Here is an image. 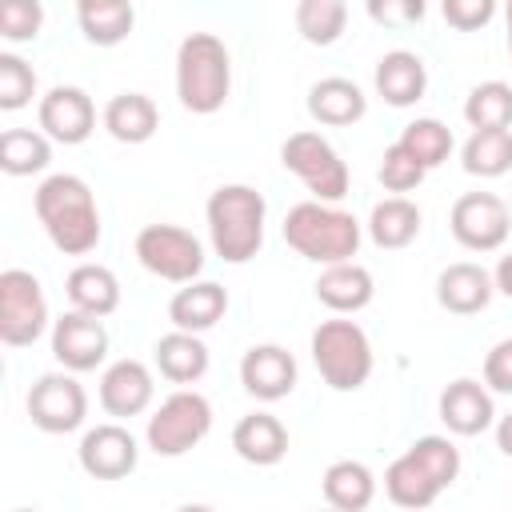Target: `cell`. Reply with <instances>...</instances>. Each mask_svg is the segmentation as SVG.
Here are the masks:
<instances>
[{"label":"cell","mask_w":512,"mask_h":512,"mask_svg":"<svg viewBox=\"0 0 512 512\" xmlns=\"http://www.w3.org/2000/svg\"><path fill=\"white\" fill-rule=\"evenodd\" d=\"M424 176H428V172L420 168V160H416L408 148H400V144H388V148H384L380 168H376V180H380L392 196H404V192L420 188Z\"/></svg>","instance_id":"cell-37"},{"label":"cell","mask_w":512,"mask_h":512,"mask_svg":"<svg viewBox=\"0 0 512 512\" xmlns=\"http://www.w3.org/2000/svg\"><path fill=\"white\" fill-rule=\"evenodd\" d=\"M296 356L280 344H252L244 356H240V384L248 396L264 400V404H276L284 400L292 388H296Z\"/></svg>","instance_id":"cell-16"},{"label":"cell","mask_w":512,"mask_h":512,"mask_svg":"<svg viewBox=\"0 0 512 512\" xmlns=\"http://www.w3.org/2000/svg\"><path fill=\"white\" fill-rule=\"evenodd\" d=\"M232 448H236V456L244 464L272 468V464H280L288 456V428L272 412H248L232 428Z\"/></svg>","instance_id":"cell-23"},{"label":"cell","mask_w":512,"mask_h":512,"mask_svg":"<svg viewBox=\"0 0 512 512\" xmlns=\"http://www.w3.org/2000/svg\"><path fill=\"white\" fill-rule=\"evenodd\" d=\"M76 460L92 480H124L128 472H136L140 444L124 424L112 420V424H96L80 436Z\"/></svg>","instance_id":"cell-14"},{"label":"cell","mask_w":512,"mask_h":512,"mask_svg":"<svg viewBox=\"0 0 512 512\" xmlns=\"http://www.w3.org/2000/svg\"><path fill=\"white\" fill-rule=\"evenodd\" d=\"M36 96V72L28 60H20L16 52H0V108L4 112H20L24 104H32Z\"/></svg>","instance_id":"cell-36"},{"label":"cell","mask_w":512,"mask_h":512,"mask_svg":"<svg viewBox=\"0 0 512 512\" xmlns=\"http://www.w3.org/2000/svg\"><path fill=\"white\" fill-rule=\"evenodd\" d=\"M372 80H376V92L384 96V104H392V108H412V104L424 100V92H428V68H424V60H420L416 52H408V48L384 52V56L376 60Z\"/></svg>","instance_id":"cell-21"},{"label":"cell","mask_w":512,"mask_h":512,"mask_svg":"<svg viewBox=\"0 0 512 512\" xmlns=\"http://www.w3.org/2000/svg\"><path fill=\"white\" fill-rule=\"evenodd\" d=\"M136 260L168 284H192L204 272V244L180 224H144L136 232Z\"/></svg>","instance_id":"cell-9"},{"label":"cell","mask_w":512,"mask_h":512,"mask_svg":"<svg viewBox=\"0 0 512 512\" xmlns=\"http://www.w3.org/2000/svg\"><path fill=\"white\" fill-rule=\"evenodd\" d=\"M496 448H500L504 456H512V412L496 420Z\"/></svg>","instance_id":"cell-43"},{"label":"cell","mask_w":512,"mask_h":512,"mask_svg":"<svg viewBox=\"0 0 512 512\" xmlns=\"http://www.w3.org/2000/svg\"><path fill=\"white\" fill-rule=\"evenodd\" d=\"M224 312H228V292L216 280H192V284L176 288V296L168 300L172 328L176 332H192V336L216 328L224 320Z\"/></svg>","instance_id":"cell-20"},{"label":"cell","mask_w":512,"mask_h":512,"mask_svg":"<svg viewBox=\"0 0 512 512\" xmlns=\"http://www.w3.org/2000/svg\"><path fill=\"white\" fill-rule=\"evenodd\" d=\"M264 216L268 204L252 184H220L204 204L212 252L224 264H248L264 248Z\"/></svg>","instance_id":"cell-3"},{"label":"cell","mask_w":512,"mask_h":512,"mask_svg":"<svg viewBox=\"0 0 512 512\" xmlns=\"http://www.w3.org/2000/svg\"><path fill=\"white\" fill-rule=\"evenodd\" d=\"M344 24H348L344 0H300L296 4V32L316 48L336 44L344 36Z\"/></svg>","instance_id":"cell-35"},{"label":"cell","mask_w":512,"mask_h":512,"mask_svg":"<svg viewBox=\"0 0 512 512\" xmlns=\"http://www.w3.org/2000/svg\"><path fill=\"white\" fill-rule=\"evenodd\" d=\"M324 512H332V508H324Z\"/></svg>","instance_id":"cell-47"},{"label":"cell","mask_w":512,"mask_h":512,"mask_svg":"<svg viewBox=\"0 0 512 512\" xmlns=\"http://www.w3.org/2000/svg\"><path fill=\"white\" fill-rule=\"evenodd\" d=\"M100 120H104V128H108L112 140H120V144H144L160 128V108L144 92H116L104 104V116Z\"/></svg>","instance_id":"cell-27"},{"label":"cell","mask_w":512,"mask_h":512,"mask_svg":"<svg viewBox=\"0 0 512 512\" xmlns=\"http://www.w3.org/2000/svg\"><path fill=\"white\" fill-rule=\"evenodd\" d=\"M312 288H316V300H320L328 312H336V316H352V312L368 308L372 296H376V280H372V272H368L364 264H356V260L324 268V272L316 276Z\"/></svg>","instance_id":"cell-22"},{"label":"cell","mask_w":512,"mask_h":512,"mask_svg":"<svg viewBox=\"0 0 512 512\" xmlns=\"http://www.w3.org/2000/svg\"><path fill=\"white\" fill-rule=\"evenodd\" d=\"M176 512H216V508H208V504H180Z\"/></svg>","instance_id":"cell-44"},{"label":"cell","mask_w":512,"mask_h":512,"mask_svg":"<svg viewBox=\"0 0 512 512\" xmlns=\"http://www.w3.org/2000/svg\"><path fill=\"white\" fill-rule=\"evenodd\" d=\"M64 292H68L72 312H84V316H96V320H104V316H112L120 308V280H116V272L104 268V264H92V260H84V264H76L68 272Z\"/></svg>","instance_id":"cell-25"},{"label":"cell","mask_w":512,"mask_h":512,"mask_svg":"<svg viewBox=\"0 0 512 512\" xmlns=\"http://www.w3.org/2000/svg\"><path fill=\"white\" fill-rule=\"evenodd\" d=\"M152 360H156V372L168 380V384H196L204 372H208V344L192 332H164L156 344H152Z\"/></svg>","instance_id":"cell-26"},{"label":"cell","mask_w":512,"mask_h":512,"mask_svg":"<svg viewBox=\"0 0 512 512\" xmlns=\"http://www.w3.org/2000/svg\"><path fill=\"white\" fill-rule=\"evenodd\" d=\"M76 24L88 44L116 48L120 40H128V32L136 24V8L128 0H84L76 8Z\"/></svg>","instance_id":"cell-30"},{"label":"cell","mask_w":512,"mask_h":512,"mask_svg":"<svg viewBox=\"0 0 512 512\" xmlns=\"http://www.w3.org/2000/svg\"><path fill=\"white\" fill-rule=\"evenodd\" d=\"M464 120H468L472 132L512 128V84H504V80L476 84L464 100Z\"/></svg>","instance_id":"cell-34"},{"label":"cell","mask_w":512,"mask_h":512,"mask_svg":"<svg viewBox=\"0 0 512 512\" xmlns=\"http://www.w3.org/2000/svg\"><path fill=\"white\" fill-rule=\"evenodd\" d=\"M232 92V56L220 36L188 32L176 48V96L188 112L212 116Z\"/></svg>","instance_id":"cell-5"},{"label":"cell","mask_w":512,"mask_h":512,"mask_svg":"<svg viewBox=\"0 0 512 512\" xmlns=\"http://www.w3.org/2000/svg\"><path fill=\"white\" fill-rule=\"evenodd\" d=\"M28 416L48 436L76 432L88 416V392L72 372H44L28 388Z\"/></svg>","instance_id":"cell-12"},{"label":"cell","mask_w":512,"mask_h":512,"mask_svg":"<svg viewBox=\"0 0 512 512\" xmlns=\"http://www.w3.org/2000/svg\"><path fill=\"white\" fill-rule=\"evenodd\" d=\"M444 20L460 32H476L496 16V0H444Z\"/></svg>","instance_id":"cell-39"},{"label":"cell","mask_w":512,"mask_h":512,"mask_svg":"<svg viewBox=\"0 0 512 512\" xmlns=\"http://www.w3.org/2000/svg\"><path fill=\"white\" fill-rule=\"evenodd\" d=\"M284 240H288V248L296 256L332 268V264H348L360 252L364 228L340 204L304 200V204L288 208V216H284Z\"/></svg>","instance_id":"cell-4"},{"label":"cell","mask_w":512,"mask_h":512,"mask_svg":"<svg viewBox=\"0 0 512 512\" xmlns=\"http://www.w3.org/2000/svg\"><path fill=\"white\" fill-rule=\"evenodd\" d=\"M52 356L64 364V372H92L108 356V328L96 316L84 312H64L52 320Z\"/></svg>","instance_id":"cell-15"},{"label":"cell","mask_w":512,"mask_h":512,"mask_svg":"<svg viewBox=\"0 0 512 512\" xmlns=\"http://www.w3.org/2000/svg\"><path fill=\"white\" fill-rule=\"evenodd\" d=\"M492 296H496L492 272L472 260H456L436 276V300L452 316H476L492 304Z\"/></svg>","instance_id":"cell-19"},{"label":"cell","mask_w":512,"mask_h":512,"mask_svg":"<svg viewBox=\"0 0 512 512\" xmlns=\"http://www.w3.org/2000/svg\"><path fill=\"white\" fill-rule=\"evenodd\" d=\"M312 364L332 392H356L372 376V340L356 320H324L312 332Z\"/></svg>","instance_id":"cell-6"},{"label":"cell","mask_w":512,"mask_h":512,"mask_svg":"<svg viewBox=\"0 0 512 512\" xmlns=\"http://www.w3.org/2000/svg\"><path fill=\"white\" fill-rule=\"evenodd\" d=\"M36 120H40V132L56 144H84L96 132V104L84 88L56 84L40 96Z\"/></svg>","instance_id":"cell-13"},{"label":"cell","mask_w":512,"mask_h":512,"mask_svg":"<svg viewBox=\"0 0 512 512\" xmlns=\"http://www.w3.org/2000/svg\"><path fill=\"white\" fill-rule=\"evenodd\" d=\"M448 228L460 248L496 252L512 232V204L496 192H464L448 212Z\"/></svg>","instance_id":"cell-11"},{"label":"cell","mask_w":512,"mask_h":512,"mask_svg":"<svg viewBox=\"0 0 512 512\" xmlns=\"http://www.w3.org/2000/svg\"><path fill=\"white\" fill-rule=\"evenodd\" d=\"M52 164V140L40 128H4L0 132V168L8 176H36Z\"/></svg>","instance_id":"cell-32"},{"label":"cell","mask_w":512,"mask_h":512,"mask_svg":"<svg viewBox=\"0 0 512 512\" xmlns=\"http://www.w3.org/2000/svg\"><path fill=\"white\" fill-rule=\"evenodd\" d=\"M32 208H36V220L48 232L56 252L88 256L100 244V208H96L88 180H80L76 172L44 176L32 196Z\"/></svg>","instance_id":"cell-1"},{"label":"cell","mask_w":512,"mask_h":512,"mask_svg":"<svg viewBox=\"0 0 512 512\" xmlns=\"http://www.w3.org/2000/svg\"><path fill=\"white\" fill-rule=\"evenodd\" d=\"M156 400V380H152V368L144 360H116L104 368L100 376V408L116 420H128V416H140L148 412Z\"/></svg>","instance_id":"cell-17"},{"label":"cell","mask_w":512,"mask_h":512,"mask_svg":"<svg viewBox=\"0 0 512 512\" xmlns=\"http://www.w3.org/2000/svg\"><path fill=\"white\" fill-rule=\"evenodd\" d=\"M460 164L468 176H480V180L508 176L512 172V128L472 132L460 148Z\"/></svg>","instance_id":"cell-31"},{"label":"cell","mask_w":512,"mask_h":512,"mask_svg":"<svg viewBox=\"0 0 512 512\" xmlns=\"http://www.w3.org/2000/svg\"><path fill=\"white\" fill-rule=\"evenodd\" d=\"M368 16L380 20V24H392V28H396V24H416V20L424 16V4H420V0H384V4L372 0V4H368Z\"/></svg>","instance_id":"cell-41"},{"label":"cell","mask_w":512,"mask_h":512,"mask_svg":"<svg viewBox=\"0 0 512 512\" xmlns=\"http://www.w3.org/2000/svg\"><path fill=\"white\" fill-rule=\"evenodd\" d=\"M364 112H368V96L348 76H324V80H316L308 88V116L316 124L348 128V124L364 120Z\"/></svg>","instance_id":"cell-24"},{"label":"cell","mask_w":512,"mask_h":512,"mask_svg":"<svg viewBox=\"0 0 512 512\" xmlns=\"http://www.w3.org/2000/svg\"><path fill=\"white\" fill-rule=\"evenodd\" d=\"M320 488L332 512H368V504L376 500V476L360 460H332Z\"/></svg>","instance_id":"cell-28"},{"label":"cell","mask_w":512,"mask_h":512,"mask_svg":"<svg viewBox=\"0 0 512 512\" xmlns=\"http://www.w3.org/2000/svg\"><path fill=\"white\" fill-rule=\"evenodd\" d=\"M48 328V300L32 272L4 268L0 272V340L8 348H28Z\"/></svg>","instance_id":"cell-10"},{"label":"cell","mask_w":512,"mask_h":512,"mask_svg":"<svg viewBox=\"0 0 512 512\" xmlns=\"http://www.w3.org/2000/svg\"><path fill=\"white\" fill-rule=\"evenodd\" d=\"M12 512H36V508H12Z\"/></svg>","instance_id":"cell-46"},{"label":"cell","mask_w":512,"mask_h":512,"mask_svg":"<svg viewBox=\"0 0 512 512\" xmlns=\"http://www.w3.org/2000/svg\"><path fill=\"white\" fill-rule=\"evenodd\" d=\"M400 148H408L416 160H420V168L424 172H432V168H440L448 156H452V128L444 124V120H436V116H416L412 124H404V132H400V140H396Z\"/></svg>","instance_id":"cell-33"},{"label":"cell","mask_w":512,"mask_h":512,"mask_svg":"<svg viewBox=\"0 0 512 512\" xmlns=\"http://www.w3.org/2000/svg\"><path fill=\"white\" fill-rule=\"evenodd\" d=\"M460 476V448L448 436H420L384 472V492L396 508L424 512Z\"/></svg>","instance_id":"cell-2"},{"label":"cell","mask_w":512,"mask_h":512,"mask_svg":"<svg viewBox=\"0 0 512 512\" xmlns=\"http://www.w3.org/2000/svg\"><path fill=\"white\" fill-rule=\"evenodd\" d=\"M484 388L500 392V396H512V336L488 348V356H484Z\"/></svg>","instance_id":"cell-40"},{"label":"cell","mask_w":512,"mask_h":512,"mask_svg":"<svg viewBox=\"0 0 512 512\" xmlns=\"http://www.w3.org/2000/svg\"><path fill=\"white\" fill-rule=\"evenodd\" d=\"M440 420L452 436H480L488 428H496V404H492V392L472 380V376H460L452 380L444 392H440Z\"/></svg>","instance_id":"cell-18"},{"label":"cell","mask_w":512,"mask_h":512,"mask_svg":"<svg viewBox=\"0 0 512 512\" xmlns=\"http://www.w3.org/2000/svg\"><path fill=\"white\" fill-rule=\"evenodd\" d=\"M280 164L312 192L320 204H340L348 196V164L320 132H292L280 144Z\"/></svg>","instance_id":"cell-8"},{"label":"cell","mask_w":512,"mask_h":512,"mask_svg":"<svg viewBox=\"0 0 512 512\" xmlns=\"http://www.w3.org/2000/svg\"><path fill=\"white\" fill-rule=\"evenodd\" d=\"M212 432V404L196 388H176L160 408L148 416L144 440L156 456H184Z\"/></svg>","instance_id":"cell-7"},{"label":"cell","mask_w":512,"mask_h":512,"mask_svg":"<svg viewBox=\"0 0 512 512\" xmlns=\"http://www.w3.org/2000/svg\"><path fill=\"white\" fill-rule=\"evenodd\" d=\"M492 280H496V292H504V296L512 300V252H508V256H500V264H496Z\"/></svg>","instance_id":"cell-42"},{"label":"cell","mask_w":512,"mask_h":512,"mask_svg":"<svg viewBox=\"0 0 512 512\" xmlns=\"http://www.w3.org/2000/svg\"><path fill=\"white\" fill-rule=\"evenodd\" d=\"M504 20H508V56H512V0H508V8H504Z\"/></svg>","instance_id":"cell-45"},{"label":"cell","mask_w":512,"mask_h":512,"mask_svg":"<svg viewBox=\"0 0 512 512\" xmlns=\"http://www.w3.org/2000/svg\"><path fill=\"white\" fill-rule=\"evenodd\" d=\"M44 24V8L36 0H8L0 8V36L20 44V40H36Z\"/></svg>","instance_id":"cell-38"},{"label":"cell","mask_w":512,"mask_h":512,"mask_svg":"<svg viewBox=\"0 0 512 512\" xmlns=\"http://www.w3.org/2000/svg\"><path fill=\"white\" fill-rule=\"evenodd\" d=\"M420 208L408 200V196H384L380 204H372L368 212V236L376 248H408L416 236H420Z\"/></svg>","instance_id":"cell-29"}]
</instances>
